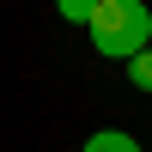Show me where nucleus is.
Listing matches in <instances>:
<instances>
[{
  "label": "nucleus",
  "mask_w": 152,
  "mask_h": 152,
  "mask_svg": "<svg viewBox=\"0 0 152 152\" xmlns=\"http://www.w3.org/2000/svg\"><path fill=\"white\" fill-rule=\"evenodd\" d=\"M85 31H91V49L104 61H134L152 49V12H146V0H97Z\"/></svg>",
  "instance_id": "nucleus-1"
},
{
  "label": "nucleus",
  "mask_w": 152,
  "mask_h": 152,
  "mask_svg": "<svg viewBox=\"0 0 152 152\" xmlns=\"http://www.w3.org/2000/svg\"><path fill=\"white\" fill-rule=\"evenodd\" d=\"M79 152H140V140H134V134H122V128H104V134H91Z\"/></svg>",
  "instance_id": "nucleus-2"
},
{
  "label": "nucleus",
  "mask_w": 152,
  "mask_h": 152,
  "mask_svg": "<svg viewBox=\"0 0 152 152\" xmlns=\"http://www.w3.org/2000/svg\"><path fill=\"white\" fill-rule=\"evenodd\" d=\"M55 12L67 24H91V12H97V0H55Z\"/></svg>",
  "instance_id": "nucleus-3"
},
{
  "label": "nucleus",
  "mask_w": 152,
  "mask_h": 152,
  "mask_svg": "<svg viewBox=\"0 0 152 152\" xmlns=\"http://www.w3.org/2000/svg\"><path fill=\"white\" fill-rule=\"evenodd\" d=\"M128 79L140 85V91H152V49H146V55H134V61H128Z\"/></svg>",
  "instance_id": "nucleus-4"
}]
</instances>
